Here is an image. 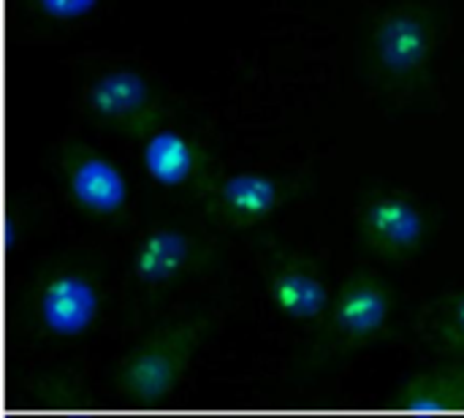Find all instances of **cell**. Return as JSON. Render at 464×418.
Listing matches in <instances>:
<instances>
[{"instance_id":"cell-1","label":"cell","mask_w":464,"mask_h":418,"mask_svg":"<svg viewBox=\"0 0 464 418\" xmlns=\"http://www.w3.org/2000/svg\"><path fill=\"white\" fill-rule=\"evenodd\" d=\"M82 101L98 122L111 128L147 133L150 128L160 125V98L155 84L144 71L125 63L95 71L84 82Z\"/></svg>"},{"instance_id":"cell-6","label":"cell","mask_w":464,"mask_h":418,"mask_svg":"<svg viewBox=\"0 0 464 418\" xmlns=\"http://www.w3.org/2000/svg\"><path fill=\"white\" fill-rule=\"evenodd\" d=\"M101 296L95 283L82 272L52 275L38 294L41 324L57 337H79L98 318Z\"/></svg>"},{"instance_id":"cell-5","label":"cell","mask_w":464,"mask_h":418,"mask_svg":"<svg viewBox=\"0 0 464 418\" xmlns=\"http://www.w3.org/2000/svg\"><path fill=\"white\" fill-rule=\"evenodd\" d=\"M364 242L389 258L413 256L427 237V215L408 193H378L359 209Z\"/></svg>"},{"instance_id":"cell-12","label":"cell","mask_w":464,"mask_h":418,"mask_svg":"<svg viewBox=\"0 0 464 418\" xmlns=\"http://www.w3.org/2000/svg\"><path fill=\"white\" fill-rule=\"evenodd\" d=\"M103 0H33L38 16L54 24H79L95 11H101Z\"/></svg>"},{"instance_id":"cell-4","label":"cell","mask_w":464,"mask_h":418,"mask_svg":"<svg viewBox=\"0 0 464 418\" xmlns=\"http://www.w3.org/2000/svg\"><path fill=\"white\" fill-rule=\"evenodd\" d=\"M60 166H63L65 190L79 209L95 218H117L128 209L130 204L128 177L103 152L84 144H71L65 147Z\"/></svg>"},{"instance_id":"cell-9","label":"cell","mask_w":464,"mask_h":418,"mask_svg":"<svg viewBox=\"0 0 464 418\" xmlns=\"http://www.w3.org/2000/svg\"><path fill=\"white\" fill-rule=\"evenodd\" d=\"M285 182L264 171H239L212 185V209L231 226H256L285 201Z\"/></svg>"},{"instance_id":"cell-2","label":"cell","mask_w":464,"mask_h":418,"mask_svg":"<svg viewBox=\"0 0 464 418\" xmlns=\"http://www.w3.org/2000/svg\"><path fill=\"white\" fill-rule=\"evenodd\" d=\"M198 345L196 326H177L144 340L117 370V389L139 403H160L179 384Z\"/></svg>"},{"instance_id":"cell-13","label":"cell","mask_w":464,"mask_h":418,"mask_svg":"<svg viewBox=\"0 0 464 418\" xmlns=\"http://www.w3.org/2000/svg\"><path fill=\"white\" fill-rule=\"evenodd\" d=\"M427 386L438 389L435 392H411V403H424V405H457L464 403V373H440L421 378Z\"/></svg>"},{"instance_id":"cell-8","label":"cell","mask_w":464,"mask_h":418,"mask_svg":"<svg viewBox=\"0 0 464 418\" xmlns=\"http://www.w3.org/2000/svg\"><path fill=\"white\" fill-rule=\"evenodd\" d=\"M392 294L375 277H353L332 305V329L345 345H367L386 332Z\"/></svg>"},{"instance_id":"cell-3","label":"cell","mask_w":464,"mask_h":418,"mask_svg":"<svg viewBox=\"0 0 464 418\" xmlns=\"http://www.w3.org/2000/svg\"><path fill=\"white\" fill-rule=\"evenodd\" d=\"M438 49V27L427 8L402 3L375 22L372 54L378 65L392 76L421 73Z\"/></svg>"},{"instance_id":"cell-11","label":"cell","mask_w":464,"mask_h":418,"mask_svg":"<svg viewBox=\"0 0 464 418\" xmlns=\"http://www.w3.org/2000/svg\"><path fill=\"white\" fill-rule=\"evenodd\" d=\"M196 253V242L185 231L171 226L152 228L133 253V275L144 286H169L193 267Z\"/></svg>"},{"instance_id":"cell-10","label":"cell","mask_w":464,"mask_h":418,"mask_svg":"<svg viewBox=\"0 0 464 418\" xmlns=\"http://www.w3.org/2000/svg\"><path fill=\"white\" fill-rule=\"evenodd\" d=\"M269 296L291 321H318L329 307V288L318 269L302 258L280 261L269 272Z\"/></svg>"},{"instance_id":"cell-14","label":"cell","mask_w":464,"mask_h":418,"mask_svg":"<svg viewBox=\"0 0 464 418\" xmlns=\"http://www.w3.org/2000/svg\"><path fill=\"white\" fill-rule=\"evenodd\" d=\"M440 340L454 351H464V294L451 302V307L440 324Z\"/></svg>"},{"instance_id":"cell-7","label":"cell","mask_w":464,"mask_h":418,"mask_svg":"<svg viewBox=\"0 0 464 418\" xmlns=\"http://www.w3.org/2000/svg\"><path fill=\"white\" fill-rule=\"evenodd\" d=\"M144 171L163 188H193L207 174V155L201 144L171 125H155L141 141Z\"/></svg>"}]
</instances>
